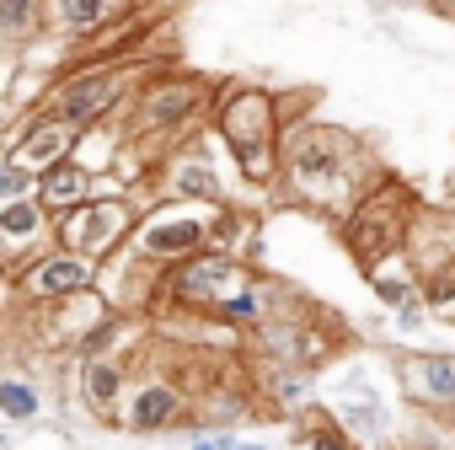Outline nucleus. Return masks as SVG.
Masks as SVG:
<instances>
[{"mask_svg":"<svg viewBox=\"0 0 455 450\" xmlns=\"http://www.w3.org/2000/svg\"><path fill=\"white\" fill-rule=\"evenodd\" d=\"M380 177H386V166L370 150V140H359L354 129L327 124V118H295L279 145L274 198L300 214H316L327 225H343Z\"/></svg>","mask_w":455,"mask_h":450,"instance_id":"1","label":"nucleus"},{"mask_svg":"<svg viewBox=\"0 0 455 450\" xmlns=\"http://www.w3.org/2000/svg\"><path fill=\"white\" fill-rule=\"evenodd\" d=\"M220 86L214 76L204 70H188V65H161L140 81V92L129 97L124 108V150H134L145 166H156L166 150L188 145L204 124H214V108H220Z\"/></svg>","mask_w":455,"mask_h":450,"instance_id":"2","label":"nucleus"},{"mask_svg":"<svg viewBox=\"0 0 455 450\" xmlns=\"http://www.w3.org/2000/svg\"><path fill=\"white\" fill-rule=\"evenodd\" d=\"M284 92H268L258 81H225L214 108V140L236 161L242 182L252 193H274L279 182V145H284Z\"/></svg>","mask_w":455,"mask_h":450,"instance_id":"3","label":"nucleus"},{"mask_svg":"<svg viewBox=\"0 0 455 450\" xmlns=\"http://www.w3.org/2000/svg\"><path fill=\"white\" fill-rule=\"evenodd\" d=\"M263 269H252L242 253H198V258H182L172 269H161V301H156V317L161 311H177V317H209L220 322L252 285H258Z\"/></svg>","mask_w":455,"mask_h":450,"instance_id":"4","label":"nucleus"},{"mask_svg":"<svg viewBox=\"0 0 455 450\" xmlns=\"http://www.w3.org/2000/svg\"><path fill=\"white\" fill-rule=\"evenodd\" d=\"M418 204H423L418 188L402 182V177H391V172L359 198V209L338 225V242H343V253L359 263V274H370V269H380V263H391V258L407 253Z\"/></svg>","mask_w":455,"mask_h":450,"instance_id":"5","label":"nucleus"},{"mask_svg":"<svg viewBox=\"0 0 455 450\" xmlns=\"http://www.w3.org/2000/svg\"><path fill=\"white\" fill-rule=\"evenodd\" d=\"M236 204H198V198H161L140 214L134 237H129V253L156 263V269H172L182 258H198L214 247L225 214Z\"/></svg>","mask_w":455,"mask_h":450,"instance_id":"6","label":"nucleus"},{"mask_svg":"<svg viewBox=\"0 0 455 450\" xmlns=\"http://www.w3.org/2000/svg\"><path fill=\"white\" fill-rule=\"evenodd\" d=\"M140 81H145V76H140L129 60H86V65H70V70L49 86L44 108L92 134V129H102L113 113L129 108V97L140 92Z\"/></svg>","mask_w":455,"mask_h":450,"instance_id":"7","label":"nucleus"},{"mask_svg":"<svg viewBox=\"0 0 455 450\" xmlns=\"http://www.w3.org/2000/svg\"><path fill=\"white\" fill-rule=\"evenodd\" d=\"M102 285V263L86 258V253H70V247H44L38 258H28L22 269H6V295H12V311H33V306H54V301H70V295H86Z\"/></svg>","mask_w":455,"mask_h":450,"instance_id":"8","label":"nucleus"},{"mask_svg":"<svg viewBox=\"0 0 455 450\" xmlns=\"http://www.w3.org/2000/svg\"><path fill=\"white\" fill-rule=\"evenodd\" d=\"M140 214H145V209H140L129 193H97L92 204H81V209L60 214V247H70V253H86V258L108 263V258H118V253L129 247Z\"/></svg>","mask_w":455,"mask_h":450,"instance_id":"9","label":"nucleus"},{"mask_svg":"<svg viewBox=\"0 0 455 450\" xmlns=\"http://www.w3.org/2000/svg\"><path fill=\"white\" fill-rule=\"evenodd\" d=\"M124 429L129 434L198 429V375H161V370L134 375V391L124 402Z\"/></svg>","mask_w":455,"mask_h":450,"instance_id":"10","label":"nucleus"},{"mask_svg":"<svg viewBox=\"0 0 455 450\" xmlns=\"http://www.w3.org/2000/svg\"><path fill=\"white\" fill-rule=\"evenodd\" d=\"M396 391L434 418H455V354L450 349H391Z\"/></svg>","mask_w":455,"mask_h":450,"instance_id":"11","label":"nucleus"},{"mask_svg":"<svg viewBox=\"0 0 455 450\" xmlns=\"http://www.w3.org/2000/svg\"><path fill=\"white\" fill-rule=\"evenodd\" d=\"M81 140H86V129H76L70 118H60V113H49V108H33V118L6 134V161H17V166H28L33 177H44L49 166L70 161V156L81 150Z\"/></svg>","mask_w":455,"mask_h":450,"instance_id":"12","label":"nucleus"},{"mask_svg":"<svg viewBox=\"0 0 455 450\" xmlns=\"http://www.w3.org/2000/svg\"><path fill=\"white\" fill-rule=\"evenodd\" d=\"M150 177L161 182V198L231 204V198H225V177H220V166H214V156H209V145H204V140H188V145L166 150V156L150 166Z\"/></svg>","mask_w":455,"mask_h":450,"instance_id":"13","label":"nucleus"},{"mask_svg":"<svg viewBox=\"0 0 455 450\" xmlns=\"http://www.w3.org/2000/svg\"><path fill=\"white\" fill-rule=\"evenodd\" d=\"M129 391H134V370H129L124 354H118V359H76V397H81V407H86L97 423L124 429V402H129Z\"/></svg>","mask_w":455,"mask_h":450,"instance_id":"14","label":"nucleus"},{"mask_svg":"<svg viewBox=\"0 0 455 450\" xmlns=\"http://www.w3.org/2000/svg\"><path fill=\"white\" fill-rule=\"evenodd\" d=\"M38 311V343L49 354H76L81 338L113 311V301L102 290H86V295H70V301H54V306H33ZM22 317V311H17Z\"/></svg>","mask_w":455,"mask_h":450,"instance_id":"15","label":"nucleus"},{"mask_svg":"<svg viewBox=\"0 0 455 450\" xmlns=\"http://www.w3.org/2000/svg\"><path fill=\"white\" fill-rule=\"evenodd\" d=\"M60 242V214H49L44 198H17L0 204V247H6V269H22L44 247Z\"/></svg>","mask_w":455,"mask_h":450,"instance_id":"16","label":"nucleus"},{"mask_svg":"<svg viewBox=\"0 0 455 450\" xmlns=\"http://www.w3.org/2000/svg\"><path fill=\"white\" fill-rule=\"evenodd\" d=\"M407 263L418 269V279H434L444 269H455V204H418L412 237H407Z\"/></svg>","mask_w":455,"mask_h":450,"instance_id":"17","label":"nucleus"},{"mask_svg":"<svg viewBox=\"0 0 455 450\" xmlns=\"http://www.w3.org/2000/svg\"><path fill=\"white\" fill-rule=\"evenodd\" d=\"M129 6H134V0H129ZM129 6H118V0H49V33L65 38V44H86L97 28H108Z\"/></svg>","mask_w":455,"mask_h":450,"instance_id":"18","label":"nucleus"},{"mask_svg":"<svg viewBox=\"0 0 455 450\" xmlns=\"http://www.w3.org/2000/svg\"><path fill=\"white\" fill-rule=\"evenodd\" d=\"M38 198L49 204V214H70V209H81V204L97 198V172L70 156V161H60V166H49L38 177Z\"/></svg>","mask_w":455,"mask_h":450,"instance_id":"19","label":"nucleus"},{"mask_svg":"<svg viewBox=\"0 0 455 450\" xmlns=\"http://www.w3.org/2000/svg\"><path fill=\"white\" fill-rule=\"evenodd\" d=\"M44 33H49V0H0V44L12 54H22Z\"/></svg>","mask_w":455,"mask_h":450,"instance_id":"20","label":"nucleus"},{"mask_svg":"<svg viewBox=\"0 0 455 450\" xmlns=\"http://www.w3.org/2000/svg\"><path fill=\"white\" fill-rule=\"evenodd\" d=\"M300 439H306V450H359L354 429L338 413H327V407H306L300 413Z\"/></svg>","mask_w":455,"mask_h":450,"instance_id":"21","label":"nucleus"},{"mask_svg":"<svg viewBox=\"0 0 455 450\" xmlns=\"http://www.w3.org/2000/svg\"><path fill=\"white\" fill-rule=\"evenodd\" d=\"M348 386H354V397H343V407H338V418H343V423H348L354 434H370V439H375V434L386 429V418H380V397L370 391V381H364L359 370L348 375Z\"/></svg>","mask_w":455,"mask_h":450,"instance_id":"22","label":"nucleus"},{"mask_svg":"<svg viewBox=\"0 0 455 450\" xmlns=\"http://www.w3.org/2000/svg\"><path fill=\"white\" fill-rule=\"evenodd\" d=\"M38 413H44V391L33 381H22V375L0 381V418H6V423H33Z\"/></svg>","mask_w":455,"mask_h":450,"instance_id":"23","label":"nucleus"},{"mask_svg":"<svg viewBox=\"0 0 455 450\" xmlns=\"http://www.w3.org/2000/svg\"><path fill=\"white\" fill-rule=\"evenodd\" d=\"M17 198H38V177L17 161H0V204H17Z\"/></svg>","mask_w":455,"mask_h":450,"instance_id":"24","label":"nucleus"},{"mask_svg":"<svg viewBox=\"0 0 455 450\" xmlns=\"http://www.w3.org/2000/svg\"><path fill=\"white\" fill-rule=\"evenodd\" d=\"M188 450H236V439H231V429H198V439Z\"/></svg>","mask_w":455,"mask_h":450,"instance_id":"25","label":"nucleus"},{"mask_svg":"<svg viewBox=\"0 0 455 450\" xmlns=\"http://www.w3.org/2000/svg\"><path fill=\"white\" fill-rule=\"evenodd\" d=\"M236 450H268V439H236Z\"/></svg>","mask_w":455,"mask_h":450,"instance_id":"26","label":"nucleus"}]
</instances>
